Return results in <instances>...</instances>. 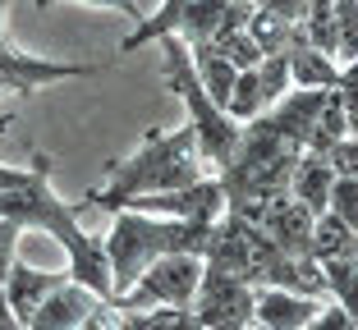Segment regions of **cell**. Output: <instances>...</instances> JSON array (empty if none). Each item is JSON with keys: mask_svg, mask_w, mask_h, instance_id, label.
<instances>
[{"mask_svg": "<svg viewBox=\"0 0 358 330\" xmlns=\"http://www.w3.org/2000/svg\"><path fill=\"white\" fill-rule=\"evenodd\" d=\"M243 28H248V37L257 42V51H262V55H285V51H289V42H294V32H299L289 19H280V14L266 10V5H253V14H248Z\"/></svg>", "mask_w": 358, "mask_h": 330, "instance_id": "cell-17", "label": "cell"}, {"mask_svg": "<svg viewBox=\"0 0 358 330\" xmlns=\"http://www.w3.org/2000/svg\"><path fill=\"white\" fill-rule=\"evenodd\" d=\"M285 60H289V87H322V92H331L340 83V64L331 55L313 51L299 32L289 42V51H285Z\"/></svg>", "mask_w": 358, "mask_h": 330, "instance_id": "cell-14", "label": "cell"}, {"mask_svg": "<svg viewBox=\"0 0 358 330\" xmlns=\"http://www.w3.org/2000/svg\"><path fill=\"white\" fill-rule=\"evenodd\" d=\"M14 257H19V230L10 220H0V330H19L10 317V303H5V280H10Z\"/></svg>", "mask_w": 358, "mask_h": 330, "instance_id": "cell-21", "label": "cell"}, {"mask_svg": "<svg viewBox=\"0 0 358 330\" xmlns=\"http://www.w3.org/2000/svg\"><path fill=\"white\" fill-rule=\"evenodd\" d=\"M331 257H358V230H349L336 211H322L313 220V262Z\"/></svg>", "mask_w": 358, "mask_h": 330, "instance_id": "cell-15", "label": "cell"}, {"mask_svg": "<svg viewBox=\"0 0 358 330\" xmlns=\"http://www.w3.org/2000/svg\"><path fill=\"white\" fill-rule=\"evenodd\" d=\"M161 55H166V87L189 106V128H193V138H198V160L211 165V170H225L230 156H234V147H239V128L243 124H234V119L207 96V87L198 83L193 55H189V46H184L179 32L161 37Z\"/></svg>", "mask_w": 358, "mask_h": 330, "instance_id": "cell-4", "label": "cell"}, {"mask_svg": "<svg viewBox=\"0 0 358 330\" xmlns=\"http://www.w3.org/2000/svg\"><path fill=\"white\" fill-rule=\"evenodd\" d=\"M64 280H69V271L64 276H42V271H32V267H23L19 257H14V267H10V280H5V303H10V317H14V326H28L32 321V312L42 308V299L51 294V289H60Z\"/></svg>", "mask_w": 358, "mask_h": 330, "instance_id": "cell-12", "label": "cell"}, {"mask_svg": "<svg viewBox=\"0 0 358 330\" xmlns=\"http://www.w3.org/2000/svg\"><path fill=\"white\" fill-rule=\"evenodd\" d=\"M313 220L317 216L308 211L303 202H294L289 193L285 197H275L271 207H262V216H257V230H262L266 239H271L280 253L289 257H313Z\"/></svg>", "mask_w": 358, "mask_h": 330, "instance_id": "cell-9", "label": "cell"}, {"mask_svg": "<svg viewBox=\"0 0 358 330\" xmlns=\"http://www.w3.org/2000/svg\"><path fill=\"white\" fill-rule=\"evenodd\" d=\"M322 267V280H327V294L358 317V257H331V262H317Z\"/></svg>", "mask_w": 358, "mask_h": 330, "instance_id": "cell-18", "label": "cell"}, {"mask_svg": "<svg viewBox=\"0 0 358 330\" xmlns=\"http://www.w3.org/2000/svg\"><path fill=\"white\" fill-rule=\"evenodd\" d=\"M207 46H211L216 55H225L234 69H257V64L266 60V55L257 51V42L248 37V28H225V32H216Z\"/></svg>", "mask_w": 358, "mask_h": 330, "instance_id": "cell-19", "label": "cell"}, {"mask_svg": "<svg viewBox=\"0 0 358 330\" xmlns=\"http://www.w3.org/2000/svg\"><path fill=\"white\" fill-rule=\"evenodd\" d=\"M257 330H262V326H257Z\"/></svg>", "mask_w": 358, "mask_h": 330, "instance_id": "cell-28", "label": "cell"}, {"mask_svg": "<svg viewBox=\"0 0 358 330\" xmlns=\"http://www.w3.org/2000/svg\"><path fill=\"white\" fill-rule=\"evenodd\" d=\"M28 179V165H0V193L5 188H19Z\"/></svg>", "mask_w": 358, "mask_h": 330, "instance_id": "cell-26", "label": "cell"}, {"mask_svg": "<svg viewBox=\"0 0 358 330\" xmlns=\"http://www.w3.org/2000/svg\"><path fill=\"white\" fill-rule=\"evenodd\" d=\"M202 174V160H198V138L193 128H175V133H161V128H148V138L134 156L124 160H110V183L106 188H92L83 197L87 207L96 211H110L115 216L120 207H129L134 197H148V193H179V188H193Z\"/></svg>", "mask_w": 358, "mask_h": 330, "instance_id": "cell-2", "label": "cell"}, {"mask_svg": "<svg viewBox=\"0 0 358 330\" xmlns=\"http://www.w3.org/2000/svg\"><path fill=\"white\" fill-rule=\"evenodd\" d=\"M96 308H101V299H96L92 289L64 280L60 289H51V294L42 299V308L32 312V321L23 330H83Z\"/></svg>", "mask_w": 358, "mask_h": 330, "instance_id": "cell-10", "label": "cell"}, {"mask_svg": "<svg viewBox=\"0 0 358 330\" xmlns=\"http://www.w3.org/2000/svg\"><path fill=\"white\" fill-rule=\"evenodd\" d=\"M202 285V257L198 253H170L157 257L143 276L129 285L124 299H115L120 312H148V308H193V294Z\"/></svg>", "mask_w": 358, "mask_h": 330, "instance_id": "cell-5", "label": "cell"}, {"mask_svg": "<svg viewBox=\"0 0 358 330\" xmlns=\"http://www.w3.org/2000/svg\"><path fill=\"white\" fill-rule=\"evenodd\" d=\"M257 87H262V110H271L285 92H289V60L285 55H266L257 64Z\"/></svg>", "mask_w": 358, "mask_h": 330, "instance_id": "cell-20", "label": "cell"}, {"mask_svg": "<svg viewBox=\"0 0 358 330\" xmlns=\"http://www.w3.org/2000/svg\"><path fill=\"white\" fill-rule=\"evenodd\" d=\"M253 285L202 267V285L193 294V317L202 330H253Z\"/></svg>", "mask_w": 358, "mask_h": 330, "instance_id": "cell-6", "label": "cell"}, {"mask_svg": "<svg viewBox=\"0 0 358 330\" xmlns=\"http://www.w3.org/2000/svg\"><path fill=\"white\" fill-rule=\"evenodd\" d=\"M327 211H336L340 220L349 225V230H358V174H336V183H331V207Z\"/></svg>", "mask_w": 358, "mask_h": 330, "instance_id": "cell-23", "label": "cell"}, {"mask_svg": "<svg viewBox=\"0 0 358 330\" xmlns=\"http://www.w3.org/2000/svg\"><path fill=\"white\" fill-rule=\"evenodd\" d=\"M303 330H358V317H349L340 303H331V308H322Z\"/></svg>", "mask_w": 358, "mask_h": 330, "instance_id": "cell-24", "label": "cell"}, {"mask_svg": "<svg viewBox=\"0 0 358 330\" xmlns=\"http://www.w3.org/2000/svg\"><path fill=\"white\" fill-rule=\"evenodd\" d=\"M327 96L331 92H322V87H289V92H285L271 110H262V115L271 119V128L294 151H308V142H313V133H317V119L327 110Z\"/></svg>", "mask_w": 358, "mask_h": 330, "instance_id": "cell-8", "label": "cell"}, {"mask_svg": "<svg viewBox=\"0 0 358 330\" xmlns=\"http://www.w3.org/2000/svg\"><path fill=\"white\" fill-rule=\"evenodd\" d=\"M184 10H189V0H166L152 19H143L134 32H129L124 42H120L115 60H124V55H134L138 46H148V42H161V37H170V32H179V19H184Z\"/></svg>", "mask_w": 358, "mask_h": 330, "instance_id": "cell-16", "label": "cell"}, {"mask_svg": "<svg viewBox=\"0 0 358 330\" xmlns=\"http://www.w3.org/2000/svg\"><path fill=\"white\" fill-rule=\"evenodd\" d=\"M37 10H46V5H64V0H32ZM74 5H101V10H120L124 19L143 23V10H138V0H74Z\"/></svg>", "mask_w": 358, "mask_h": 330, "instance_id": "cell-25", "label": "cell"}, {"mask_svg": "<svg viewBox=\"0 0 358 330\" xmlns=\"http://www.w3.org/2000/svg\"><path fill=\"white\" fill-rule=\"evenodd\" d=\"M5 10H10V0H0V74L10 78V87L19 96H32L42 83H60V78H92L101 69H110L115 60L106 64H60V60H46V55H23L5 42Z\"/></svg>", "mask_w": 358, "mask_h": 330, "instance_id": "cell-7", "label": "cell"}, {"mask_svg": "<svg viewBox=\"0 0 358 330\" xmlns=\"http://www.w3.org/2000/svg\"><path fill=\"white\" fill-rule=\"evenodd\" d=\"M322 312L317 299L289 294V289H257L253 294V326L262 330H303Z\"/></svg>", "mask_w": 358, "mask_h": 330, "instance_id": "cell-11", "label": "cell"}, {"mask_svg": "<svg viewBox=\"0 0 358 330\" xmlns=\"http://www.w3.org/2000/svg\"><path fill=\"white\" fill-rule=\"evenodd\" d=\"M207 234H211V225L170 220V216H148V211H115L110 234L101 239L115 299H124L129 285H134L157 257H170V253H198L202 257Z\"/></svg>", "mask_w": 358, "mask_h": 330, "instance_id": "cell-3", "label": "cell"}, {"mask_svg": "<svg viewBox=\"0 0 358 330\" xmlns=\"http://www.w3.org/2000/svg\"><path fill=\"white\" fill-rule=\"evenodd\" d=\"M51 165L55 160L46 151H32L28 160V179L19 188H5L0 193V220H10L14 230H42L46 239L64 248L69 257V280L83 289H92L101 303H115V289H110V267H106V248L101 239L83 234L78 225V202H64L51 193Z\"/></svg>", "mask_w": 358, "mask_h": 330, "instance_id": "cell-1", "label": "cell"}, {"mask_svg": "<svg viewBox=\"0 0 358 330\" xmlns=\"http://www.w3.org/2000/svg\"><path fill=\"white\" fill-rule=\"evenodd\" d=\"M331 183H336V165L322 151H299L294 174H289V197L303 202L313 216H322L331 207Z\"/></svg>", "mask_w": 358, "mask_h": 330, "instance_id": "cell-13", "label": "cell"}, {"mask_svg": "<svg viewBox=\"0 0 358 330\" xmlns=\"http://www.w3.org/2000/svg\"><path fill=\"white\" fill-rule=\"evenodd\" d=\"M110 330H143V326H138V312H120V321Z\"/></svg>", "mask_w": 358, "mask_h": 330, "instance_id": "cell-27", "label": "cell"}, {"mask_svg": "<svg viewBox=\"0 0 358 330\" xmlns=\"http://www.w3.org/2000/svg\"><path fill=\"white\" fill-rule=\"evenodd\" d=\"M143 330H202V321L193 317V308H148L138 312Z\"/></svg>", "mask_w": 358, "mask_h": 330, "instance_id": "cell-22", "label": "cell"}]
</instances>
